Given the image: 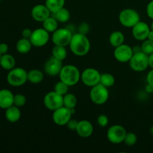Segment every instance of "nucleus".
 Listing matches in <instances>:
<instances>
[{"instance_id": "nucleus-5", "label": "nucleus", "mask_w": 153, "mask_h": 153, "mask_svg": "<svg viewBox=\"0 0 153 153\" xmlns=\"http://www.w3.org/2000/svg\"><path fill=\"white\" fill-rule=\"evenodd\" d=\"M90 98L94 104L99 105L105 104L109 98L108 88L103 86L100 83L92 87L90 91Z\"/></svg>"}, {"instance_id": "nucleus-27", "label": "nucleus", "mask_w": 153, "mask_h": 153, "mask_svg": "<svg viewBox=\"0 0 153 153\" xmlns=\"http://www.w3.org/2000/svg\"><path fill=\"white\" fill-rule=\"evenodd\" d=\"M52 56L55 57V58L63 61L67 58V51L66 46L55 45L52 50Z\"/></svg>"}, {"instance_id": "nucleus-35", "label": "nucleus", "mask_w": 153, "mask_h": 153, "mask_svg": "<svg viewBox=\"0 0 153 153\" xmlns=\"http://www.w3.org/2000/svg\"><path fill=\"white\" fill-rule=\"evenodd\" d=\"M90 31V25L87 22H82L78 27V32L87 35Z\"/></svg>"}, {"instance_id": "nucleus-22", "label": "nucleus", "mask_w": 153, "mask_h": 153, "mask_svg": "<svg viewBox=\"0 0 153 153\" xmlns=\"http://www.w3.org/2000/svg\"><path fill=\"white\" fill-rule=\"evenodd\" d=\"M32 46H33L29 39L22 37V38L19 39L16 43V49L19 53L27 54L31 51Z\"/></svg>"}, {"instance_id": "nucleus-4", "label": "nucleus", "mask_w": 153, "mask_h": 153, "mask_svg": "<svg viewBox=\"0 0 153 153\" xmlns=\"http://www.w3.org/2000/svg\"><path fill=\"white\" fill-rule=\"evenodd\" d=\"M119 21L123 26L132 28L140 21V14L134 9L125 8L120 13Z\"/></svg>"}, {"instance_id": "nucleus-7", "label": "nucleus", "mask_w": 153, "mask_h": 153, "mask_svg": "<svg viewBox=\"0 0 153 153\" xmlns=\"http://www.w3.org/2000/svg\"><path fill=\"white\" fill-rule=\"evenodd\" d=\"M73 35V31L68 28H58L52 33V41L57 46H69Z\"/></svg>"}, {"instance_id": "nucleus-48", "label": "nucleus", "mask_w": 153, "mask_h": 153, "mask_svg": "<svg viewBox=\"0 0 153 153\" xmlns=\"http://www.w3.org/2000/svg\"><path fill=\"white\" fill-rule=\"evenodd\" d=\"M0 3H1V0H0Z\"/></svg>"}, {"instance_id": "nucleus-9", "label": "nucleus", "mask_w": 153, "mask_h": 153, "mask_svg": "<svg viewBox=\"0 0 153 153\" xmlns=\"http://www.w3.org/2000/svg\"><path fill=\"white\" fill-rule=\"evenodd\" d=\"M100 76L101 74L97 69L89 67L81 73V80L85 85L92 88L100 84Z\"/></svg>"}, {"instance_id": "nucleus-40", "label": "nucleus", "mask_w": 153, "mask_h": 153, "mask_svg": "<svg viewBox=\"0 0 153 153\" xmlns=\"http://www.w3.org/2000/svg\"><path fill=\"white\" fill-rule=\"evenodd\" d=\"M7 51H8V46H7V43H0V53H1V55H4V54L7 53Z\"/></svg>"}, {"instance_id": "nucleus-3", "label": "nucleus", "mask_w": 153, "mask_h": 153, "mask_svg": "<svg viewBox=\"0 0 153 153\" xmlns=\"http://www.w3.org/2000/svg\"><path fill=\"white\" fill-rule=\"evenodd\" d=\"M7 82L10 86L19 87L28 82V72L22 67H14L9 70Z\"/></svg>"}, {"instance_id": "nucleus-14", "label": "nucleus", "mask_w": 153, "mask_h": 153, "mask_svg": "<svg viewBox=\"0 0 153 153\" xmlns=\"http://www.w3.org/2000/svg\"><path fill=\"white\" fill-rule=\"evenodd\" d=\"M63 67V61L52 56L44 64V71L50 76H58Z\"/></svg>"}, {"instance_id": "nucleus-28", "label": "nucleus", "mask_w": 153, "mask_h": 153, "mask_svg": "<svg viewBox=\"0 0 153 153\" xmlns=\"http://www.w3.org/2000/svg\"><path fill=\"white\" fill-rule=\"evenodd\" d=\"M77 105V97L71 93H67L64 96V106L69 109L76 108Z\"/></svg>"}, {"instance_id": "nucleus-47", "label": "nucleus", "mask_w": 153, "mask_h": 153, "mask_svg": "<svg viewBox=\"0 0 153 153\" xmlns=\"http://www.w3.org/2000/svg\"><path fill=\"white\" fill-rule=\"evenodd\" d=\"M1 54L0 53V59H1Z\"/></svg>"}, {"instance_id": "nucleus-21", "label": "nucleus", "mask_w": 153, "mask_h": 153, "mask_svg": "<svg viewBox=\"0 0 153 153\" xmlns=\"http://www.w3.org/2000/svg\"><path fill=\"white\" fill-rule=\"evenodd\" d=\"M43 73L39 69H32L28 72V82L31 84H40L43 82Z\"/></svg>"}, {"instance_id": "nucleus-34", "label": "nucleus", "mask_w": 153, "mask_h": 153, "mask_svg": "<svg viewBox=\"0 0 153 153\" xmlns=\"http://www.w3.org/2000/svg\"><path fill=\"white\" fill-rule=\"evenodd\" d=\"M109 120L106 115L105 114H100V116L97 117V124L99 125V126L100 127H104L107 126L108 124Z\"/></svg>"}, {"instance_id": "nucleus-20", "label": "nucleus", "mask_w": 153, "mask_h": 153, "mask_svg": "<svg viewBox=\"0 0 153 153\" xmlns=\"http://www.w3.org/2000/svg\"><path fill=\"white\" fill-rule=\"evenodd\" d=\"M15 64H16V60L13 58V55L7 53L1 55V59H0V66L4 70H12L15 67Z\"/></svg>"}, {"instance_id": "nucleus-38", "label": "nucleus", "mask_w": 153, "mask_h": 153, "mask_svg": "<svg viewBox=\"0 0 153 153\" xmlns=\"http://www.w3.org/2000/svg\"><path fill=\"white\" fill-rule=\"evenodd\" d=\"M32 31L30 28H25V29L22 30V37H24V38H27V39H30L31 37V34H32Z\"/></svg>"}, {"instance_id": "nucleus-16", "label": "nucleus", "mask_w": 153, "mask_h": 153, "mask_svg": "<svg viewBox=\"0 0 153 153\" xmlns=\"http://www.w3.org/2000/svg\"><path fill=\"white\" fill-rule=\"evenodd\" d=\"M31 16L37 22H43L46 18L51 16L50 10L48 9L46 4H36L32 7L31 11Z\"/></svg>"}, {"instance_id": "nucleus-31", "label": "nucleus", "mask_w": 153, "mask_h": 153, "mask_svg": "<svg viewBox=\"0 0 153 153\" xmlns=\"http://www.w3.org/2000/svg\"><path fill=\"white\" fill-rule=\"evenodd\" d=\"M142 52H144L147 55H150L153 53V41L152 40L146 39L143 40L141 45Z\"/></svg>"}, {"instance_id": "nucleus-30", "label": "nucleus", "mask_w": 153, "mask_h": 153, "mask_svg": "<svg viewBox=\"0 0 153 153\" xmlns=\"http://www.w3.org/2000/svg\"><path fill=\"white\" fill-rule=\"evenodd\" d=\"M69 87L70 86H68L67 84H65L64 82H61L60 80V82H57L55 84V87H54V91L58 93V94H61V95L64 96L65 94H67L68 93Z\"/></svg>"}, {"instance_id": "nucleus-32", "label": "nucleus", "mask_w": 153, "mask_h": 153, "mask_svg": "<svg viewBox=\"0 0 153 153\" xmlns=\"http://www.w3.org/2000/svg\"><path fill=\"white\" fill-rule=\"evenodd\" d=\"M137 137L134 133L133 132H127L126 135L125 139H124V143L126 145L128 146H134L136 143H137Z\"/></svg>"}, {"instance_id": "nucleus-37", "label": "nucleus", "mask_w": 153, "mask_h": 153, "mask_svg": "<svg viewBox=\"0 0 153 153\" xmlns=\"http://www.w3.org/2000/svg\"><path fill=\"white\" fill-rule=\"evenodd\" d=\"M146 13L150 19H153V0L149 1L146 6Z\"/></svg>"}, {"instance_id": "nucleus-46", "label": "nucleus", "mask_w": 153, "mask_h": 153, "mask_svg": "<svg viewBox=\"0 0 153 153\" xmlns=\"http://www.w3.org/2000/svg\"><path fill=\"white\" fill-rule=\"evenodd\" d=\"M150 28H151V30H153V21H152V24H151V26H150Z\"/></svg>"}, {"instance_id": "nucleus-41", "label": "nucleus", "mask_w": 153, "mask_h": 153, "mask_svg": "<svg viewBox=\"0 0 153 153\" xmlns=\"http://www.w3.org/2000/svg\"><path fill=\"white\" fill-rule=\"evenodd\" d=\"M132 50L134 53H137V52H142V49H141V46H134V47H132Z\"/></svg>"}, {"instance_id": "nucleus-29", "label": "nucleus", "mask_w": 153, "mask_h": 153, "mask_svg": "<svg viewBox=\"0 0 153 153\" xmlns=\"http://www.w3.org/2000/svg\"><path fill=\"white\" fill-rule=\"evenodd\" d=\"M100 83L106 88H111L115 84V78L111 73H102L100 76Z\"/></svg>"}, {"instance_id": "nucleus-12", "label": "nucleus", "mask_w": 153, "mask_h": 153, "mask_svg": "<svg viewBox=\"0 0 153 153\" xmlns=\"http://www.w3.org/2000/svg\"><path fill=\"white\" fill-rule=\"evenodd\" d=\"M72 115L73 114L70 109L65 106H62L54 111L52 114V120L57 126H67L69 121L71 120Z\"/></svg>"}, {"instance_id": "nucleus-6", "label": "nucleus", "mask_w": 153, "mask_h": 153, "mask_svg": "<svg viewBox=\"0 0 153 153\" xmlns=\"http://www.w3.org/2000/svg\"><path fill=\"white\" fill-rule=\"evenodd\" d=\"M128 63L132 70L138 73L143 72L149 67V55L143 52L134 53Z\"/></svg>"}, {"instance_id": "nucleus-45", "label": "nucleus", "mask_w": 153, "mask_h": 153, "mask_svg": "<svg viewBox=\"0 0 153 153\" xmlns=\"http://www.w3.org/2000/svg\"><path fill=\"white\" fill-rule=\"evenodd\" d=\"M150 134L153 135V126L150 128Z\"/></svg>"}, {"instance_id": "nucleus-17", "label": "nucleus", "mask_w": 153, "mask_h": 153, "mask_svg": "<svg viewBox=\"0 0 153 153\" xmlns=\"http://www.w3.org/2000/svg\"><path fill=\"white\" fill-rule=\"evenodd\" d=\"M76 131L79 137L82 138H88L92 135L94 132V126L90 121L83 120L79 121Z\"/></svg>"}, {"instance_id": "nucleus-33", "label": "nucleus", "mask_w": 153, "mask_h": 153, "mask_svg": "<svg viewBox=\"0 0 153 153\" xmlns=\"http://www.w3.org/2000/svg\"><path fill=\"white\" fill-rule=\"evenodd\" d=\"M26 103V98L24 95L20 94H15L13 98V105L18 108L23 107Z\"/></svg>"}, {"instance_id": "nucleus-24", "label": "nucleus", "mask_w": 153, "mask_h": 153, "mask_svg": "<svg viewBox=\"0 0 153 153\" xmlns=\"http://www.w3.org/2000/svg\"><path fill=\"white\" fill-rule=\"evenodd\" d=\"M45 4L50 10L51 13L53 14L64 7L65 0H46Z\"/></svg>"}, {"instance_id": "nucleus-10", "label": "nucleus", "mask_w": 153, "mask_h": 153, "mask_svg": "<svg viewBox=\"0 0 153 153\" xmlns=\"http://www.w3.org/2000/svg\"><path fill=\"white\" fill-rule=\"evenodd\" d=\"M126 130L120 125H113L108 129L107 138L109 141L114 144H119L124 141Z\"/></svg>"}, {"instance_id": "nucleus-43", "label": "nucleus", "mask_w": 153, "mask_h": 153, "mask_svg": "<svg viewBox=\"0 0 153 153\" xmlns=\"http://www.w3.org/2000/svg\"><path fill=\"white\" fill-rule=\"evenodd\" d=\"M146 91L148 93V94H151V93H153V87L149 85H146Z\"/></svg>"}, {"instance_id": "nucleus-15", "label": "nucleus", "mask_w": 153, "mask_h": 153, "mask_svg": "<svg viewBox=\"0 0 153 153\" xmlns=\"http://www.w3.org/2000/svg\"><path fill=\"white\" fill-rule=\"evenodd\" d=\"M132 35L134 39L139 41H143L148 37L151 28L147 23L140 21L132 28Z\"/></svg>"}, {"instance_id": "nucleus-1", "label": "nucleus", "mask_w": 153, "mask_h": 153, "mask_svg": "<svg viewBox=\"0 0 153 153\" xmlns=\"http://www.w3.org/2000/svg\"><path fill=\"white\" fill-rule=\"evenodd\" d=\"M69 46L75 55L79 57L85 56L90 52L91 42L87 35L78 32L73 34Z\"/></svg>"}, {"instance_id": "nucleus-2", "label": "nucleus", "mask_w": 153, "mask_h": 153, "mask_svg": "<svg viewBox=\"0 0 153 153\" xmlns=\"http://www.w3.org/2000/svg\"><path fill=\"white\" fill-rule=\"evenodd\" d=\"M60 80L68 86H74L81 80V73L77 67L72 64L63 66L59 73Z\"/></svg>"}, {"instance_id": "nucleus-11", "label": "nucleus", "mask_w": 153, "mask_h": 153, "mask_svg": "<svg viewBox=\"0 0 153 153\" xmlns=\"http://www.w3.org/2000/svg\"><path fill=\"white\" fill-rule=\"evenodd\" d=\"M29 40L33 46L38 48L43 47L49 42V32L43 28H36L32 31Z\"/></svg>"}, {"instance_id": "nucleus-36", "label": "nucleus", "mask_w": 153, "mask_h": 153, "mask_svg": "<svg viewBox=\"0 0 153 153\" xmlns=\"http://www.w3.org/2000/svg\"><path fill=\"white\" fill-rule=\"evenodd\" d=\"M78 123H79V121L76 120L71 119L70 121H69L68 123L67 124V128H68L69 129L72 130V131H76L78 126Z\"/></svg>"}, {"instance_id": "nucleus-26", "label": "nucleus", "mask_w": 153, "mask_h": 153, "mask_svg": "<svg viewBox=\"0 0 153 153\" xmlns=\"http://www.w3.org/2000/svg\"><path fill=\"white\" fill-rule=\"evenodd\" d=\"M52 16L57 19L58 22H61V23H65V22H68L70 19V12L68 9H67L66 7H63V8L60 9L59 10L56 12V13H53Z\"/></svg>"}, {"instance_id": "nucleus-18", "label": "nucleus", "mask_w": 153, "mask_h": 153, "mask_svg": "<svg viewBox=\"0 0 153 153\" xmlns=\"http://www.w3.org/2000/svg\"><path fill=\"white\" fill-rule=\"evenodd\" d=\"M13 98L14 95L10 90H0V108L7 109L13 105Z\"/></svg>"}, {"instance_id": "nucleus-13", "label": "nucleus", "mask_w": 153, "mask_h": 153, "mask_svg": "<svg viewBox=\"0 0 153 153\" xmlns=\"http://www.w3.org/2000/svg\"><path fill=\"white\" fill-rule=\"evenodd\" d=\"M134 52H133L132 47L125 43L117 47H115L114 51V56L115 59L121 63L129 62Z\"/></svg>"}, {"instance_id": "nucleus-19", "label": "nucleus", "mask_w": 153, "mask_h": 153, "mask_svg": "<svg viewBox=\"0 0 153 153\" xmlns=\"http://www.w3.org/2000/svg\"><path fill=\"white\" fill-rule=\"evenodd\" d=\"M20 117L21 111L19 110V108L16 107L14 105L5 109V118L8 122L14 123L19 121Z\"/></svg>"}, {"instance_id": "nucleus-44", "label": "nucleus", "mask_w": 153, "mask_h": 153, "mask_svg": "<svg viewBox=\"0 0 153 153\" xmlns=\"http://www.w3.org/2000/svg\"><path fill=\"white\" fill-rule=\"evenodd\" d=\"M147 39H149V40H152L153 41V30H150L149 34H148Z\"/></svg>"}, {"instance_id": "nucleus-23", "label": "nucleus", "mask_w": 153, "mask_h": 153, "mask_svg": "<svg viewBox=\"0 0 153 153\" xmlns=\"http://www.w3.org/2000/svg\"><path fill=\"white\" fill-rule=\"evenodd\" d=\"M124 41H125V36L121 31H114L110 34L109 43L113 47H117V46L123 44Z\"/></svg>"}, {"instance_id": "nucleus-42", "label": "nucleus", "mask_w": 153, "mask_h": 153, "mask_svg": "<svg viewBox=\"0 0 153 153\" xmlns=\"http://www.w3.org/2000/svg\"><path fill=\"white\" fill-rule=\"evenodd\" d=\"M149 67L153 69V53L149 55Z\"/></svg>"}, {"instance_id": "nucleus-39", "label": "nucleus", "mask_w": 153, "mask_h": 153, "mask_svg": "<svg viewBox=\"0 0 153 153\" xmlns=\"http://www.w3.org/2000/svg\"><path fill=\"white\" fill-rule=\"evenodd\" d=\"M146 82H147L148 85L153 87V69L148 73L147 76H146Z\"/></svg>"}, {"instance_id": "nucleus-8", "label": "nucleus", "mask_w": 153, "mask_h": 153, "mask_svg": "<svg viewBox=\"0 0 153 153\" xmlns=\"http://www.w3.org/2000/svg\"><path fill=\"white\" fill-rule=\"evenodd\" d=\"M43 104L46 108L54 111L64 106V96L58 94L55 91H50L45 95Z\"/></svg>"}, {"instance_id": "nucleus-25", "label": "nucleus", "mask_w": 153, "mask_h": 153, "mask_svg": "<svg viewBox=\"0 0 153 153\" xmlns=\"http://www.w3.org/2000/svg\"><path fill=\"white\" fill-rule=\"evenodd\" d=\"M42 23L43 28L49 33H53L58 28V22L53 16L46 18L43 22H42Z\"/></svg>"}]
</instances>
